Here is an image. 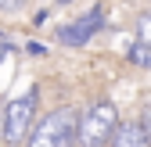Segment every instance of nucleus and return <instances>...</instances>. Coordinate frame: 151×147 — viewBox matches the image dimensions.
I'll return each mask as SVG.
<instances>
[{
	"label": "nucleus",
	"mask_w": 151,
	"mask_h": 147,
	"mask_svg": "<svg viewBox=\"0 0 151 147\" xmlns=\"http://www.w3.org/2000/svg\"><path fill=\"white\" fill-rule=\"evenodd\" d=\"M25 140H29V147H72L76 143V111L72 108L50 111Z\"/></svg>",
	"instance_id": "1"
},
{
	"label": "nucleus",
	"mask_w": 151,
	"mask_h": 147,
	"mask_svg": "<svg viewBox=\"0 0 151 147\" xmlns=\"http://www.w3.org/2000/svg\"><path fill=\"white\" fill-rule=\"evenodd\" d=\"M115 126H119L115 104H111V101H97V104L79 118V140H83V147H104Z\"/></svg>",
	"instance_id": "2"
},
{
	"label": "nucleus",
	"mask_w": 151,
	"mask_h": 147,
	"mask_svg": "<svg viewBox=\"0 0 151 147\" xmlns=\"http://www.w3.org/2000/svg\"><path fill=\"white\" fill-rule=\"evenodd\" d=\"M32 111H36V90H29L25 97H18L7 104L4 111V143H22L29 136V126H32Z\"/></svg>",
	"instance_id": "3"
},
{
	"label": "nucleus",
	"mask_w": 151,
	"mask_h": 147,
	"mask_svg": "<svg viewBox=\"0 0 151 147\" xmlns=\"http://www.w3.org/2000/svg\"><path fill=\"white\" fill-rule=\"evenodd\" d=\"M97 25H101V7H93V11L83 18V22H79V25L61 29V40H65V43H72V47H83V43L90 40V36L97 32Z\"/></svg>",
	"instance_id": "4"
},
{
	"label": "nucleus",
	"mask_w": 151,
	"mask_h": 147,
	"mask_svg": "<svg viewBox=\"0 0 151 147\" xmlns=\"http://www.w3.org/2000/svg\"><path fill=\"white\" fill-rule=\"evenodd\" d=\"M111 147H151L144 129H140V122H129V126H115L111 129Z\"/></svg>",
	"instance_id": "5"
},
{
	"label": "nucleus",
	"mask_w": 151,
	"mask_h": 147,
	"mask_svg": "<svg viewBox=\"0 0 151 147\" xmlns=\"http://www.w3.org/2000/svg\"><path fill=\"white\" fill-rule=\"evenodd\" d=\"M137 40L144 47H151V14H140V22H137Z\"/></svg>",
	"instance_id": "6"
},
{
	"label": "nucleus",
	"mask_w": 151,
	"mask_h": 147,
	"mask_svg": "<svg viewBox=\"0 0 151 147\" xmlns=\"http://www.w3.org/2000/svg\"><path fill=\"white\" fill-rule=\"evenodd\" d=\"M129 61H133V65H151V47L137 43L133 50H129Z\"/></svg>",
	"instance_id": "7"
},
{
	"label": "nucleus",
	"mask_w": 151,
	"mask_h": 147,
	"mask_svg": "<svg viewBox=\"0 0 151 147\" xmlns=\"http://www.w3.org/2000/svg\"><path fill=\"white\" fill-rule=\"evenodd\" d=\"M140 129H144V136H147V143H151V104L144 108V118H140Z\"/></svg>",
	"instance_id": "8"
},
{
	"label": "nucleus",
	"mask_w": 151,
	"mask_h": 147,
	"mask_svg": "<svg viewBox=\"0 0 151 147\" xmlns=\"http://www.w3.org/2000/svg\"><path fill=\"white\" fill-rule=\"evenodd\" d=\"M22 4H25V0H0V7H4V11H18Z\"/></svg>",
	"instance_id": "9"
},
{
	"label": "nucleus",
	"mask_w": 151,
	"mask_h": 147,
	"mask_svg": "<svg viewBox=\"0 0 151 147\" xmlns=\"http://www.w3.org/2000/svg\"><path fill=\"white\" fill-rule=\"evenodd\" d=\"M0 147H4V115H0Z\"/></svg>",
	"instance_id": "10"
},
{
	"label": "nucleus",
	"mask_w": 151,
	"mask_h": 147,
	"mask_svg": "<svg viewBox=\"0 0 151 147\" xmlns=\"http://www.w3.org/2000/svg\"><path fill=\"white\" fill-rule=\"evenodd\" d=\"M4 54H7V47H0V58H4Z\"/></svg>",
	"instance_id": "11"
}]
</instances>
